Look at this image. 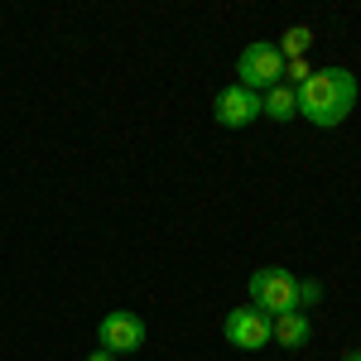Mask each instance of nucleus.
<instances>
[{
    "mask_svg": "<svg viewBox=\"0 0 361 361\" xmlns=\"http://www.w3.org/2000/svg\"><path fill=\"white\" fill-rule=\"evenodd\" d=\"M299 92V116H308L318 130H333L342 126L352 106H357V78L347 68H318L308 73V82L294 87Z\"/></svg>",
    "mask_w": 361,
    "mask_h": 361,
    "instance_id": "1",
    "label": "nucleus"
},
{
    "mask_svg": "<svg viewBox=\"0 0 361 361\" xmlns=\"http://www.w3.org/2000/svg\"><path fill=\"white\" fill-rule=\"evenodd\" d=\"M250 308H260L265 318H279V313H299V279L279 265H265L250 275Z\"/></svg>",
    "mask_w": 361,
    "mask_h": 361,
    "instance_id": "2",
    "label": "nucleus"
},
{
    "mask_svg": "<svg viewBox=\"0 0 361 361\" xmlns=\"http://www.w3.org/2000/svg\"><path fill=\"white\" fill-rule=\"evenodd\" d=\"M236 78L246 92H270L275 82H284V58L275 44H246L236 58Z\"/></svg>",
    "mask_w": 361,
    "mask_h": 361,
    "instance_id": "3",
    "label": "nucleus"
},
{
    "mask_svg": "<svg viewBox=\"0 0 361 361\" xmlns=\"http://www.w3.org/2000/svg\"><path fill=\"white\" fill-rule=\"evenodd\" d=\"M97 337H102V352H111V357H126V352H140V347H145L149 328H145V318H140V313H126V308H116V313H106V318H102Z\"/></svg>",
    "mask_w": 361,
    "mask_h": 361,
    "instance_id": "4",
    "label": "nucleus"
},
{
    "mask_svg": "<svg viewBox=\"0 0 361 361\" xmlns=\"http://www.w3.org/2000/svg\"><path fill=\"white\" fill-rule=\"evenodd\" d=\"M260 116V92H246L241 82H231L217 92V102H212V121L226 126V130H241Z\"/></svg>",
    "mask_w": 361,
    "mask_h": 361,
    "instance_id": "5",
    "label": "nucleus"
},
{
    "mask_svg": "<svg viewBox=\"0 0 361 361\" xmlns=\"http://www.w3.org/2000/svg\"><path fill=\"white\" fill-rule=\"evenodd\" d=\"M222 333L231 347H241V352H260L265 342H270V318L260 313V308H231L222 323Z\"/></svg>",
    "mask_w": 361,
    "mask_h": 361,
    "instance_id": "6",
    "label": "nucleus"
},
{
    "mask_svg": "<svg viewBox=\"0 0 361 361\" xmlns=\"http://www.w3.org/2000/svg\"><path fill=\"white\" fill-rule=\"evenodd\" d=\"M260 116H270V121H294V116H299V92H294V82H275L270 92H260Z\"/></svg>",
    "mask_w": 361,
    "mask_h": 361,
    "instance_id": "7",
    "label": "nucleus"
},
{
    "mask_svg": "<svg viewBox=\"0 0 361 361\" xmlns=\"http://www.w3.org/2000/svg\"><path fill=\"white\" fill-rule=\"evenodd\" d=\"M270 337H275L279 347H304L308 342V313H279V318H270Z\"/></svg>",
    "mask_w": 361,
    "mask_h": 361,
    "instance_id": "8",
    "label": "nucleus"
},
{
    "mask_svg": "<svg viewBox=\"0 0 361 361\" xmlns=\"http://www.w3.org/2000/svg\"><path fill=\"white\" fill-rule=\"evenodd\" d=\"M308 44H313V29L294 25V29H284V39H279L275 49H279V58L289 63V58H304V54H308Z\"/></svg>",
    "mask_w": 361,
    "mask_h": 361,
    "instance_id": "9",
    "label": "nucleus"
},
{
    "mask_svg": "<svg viewBox=\"0 0 361 361\" xmlns=\"http://www.w3.org/2000/svg\"><path fill=\"white\" fill-rule=\"evenodd\" d=\"M318 294H323V284H313V279H299V313L308 304H318Z\"/></svg>",
    "mask_w": 361,
    "mask_h": 361,
    "instance_id": "10",
    "label": "nucleus"
},
{
    "mask_svg": "<svg viewBox=\"0 0 361 361\" xmlns=\"http://www.w3.org/2000/svg\"><path fill=\"white\" fill-rule=\"evenodd\" d=\"M308 73H313V68H308L304 58H289V63H284V78H294V82H308Z\"/></svg>",
    "mask_w": 361,
    "mask_h": 361,
    "instance_id": "11",
    "label": "nucleus"
},
{
    "mask_svg": "<svg viewBox=\"0 0 361 361\" xmlns=\"http://www.w3.org/2000/svg\"><path fill=\"white\" fill-rule=\"evenodd\" d=\"M87 361H116V357H111V352H102V347H97V352H92Z\"/></svg>",
    "mask_w": 361,
    "mask_h": 361,
    "instance_id": "12",
    "label": "nucleus"
},
{
    "mask_svg": "<svg viewBox=\"0 0 361 361\" xmlns=\"http://www.w3.org/2000/svg\"><path fill=\"white\" fill-rule=\"evenodd\" d=\"M342 361H361V347H357V352H347V357H342Z\"/></svg>",
    "mask_w": 361,
    "mask_h": 361,
    "instance_id": "13",
    "label": "nucleus"
}]
</instances>
